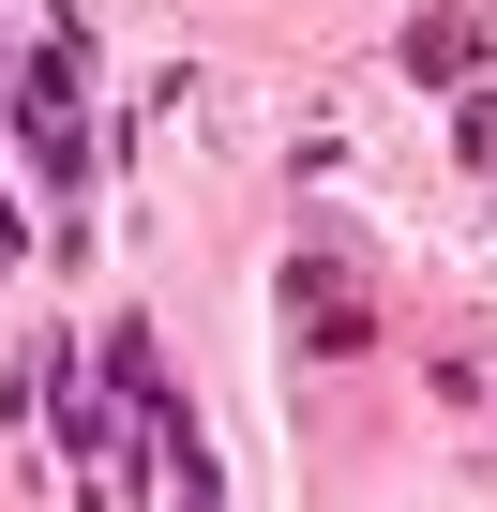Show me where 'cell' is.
Listing matches in <instances>:
<instances>
[{"instance_id": "obj_1", "label": "cell", "mask_w": 497, "mask_h": 512, "mask_svg": "<svg viewBox=\"0 0 497 512\" xmlns=\"http://www.w3.org/2000/svg\"><path fill=\"white\" fill-rule=\"evenodd\" d=\"M106 392H121V407H136V437L166 452V512H226L211 437H196V407H181V377H166V347H151V332H106Z\"/></svg>"}, {"instance_id": "obj_2", "label": "cell", "mask_w": 497, "mask_h": 512, "mask_svg": "<svg viewBox=\"0 0 497 512\" xmlns=\"http://www.w3.org/2000/svg\"><path fill=\"white\" fill-rule=\"evenodd\" d=\"M0 121H16V166H31L46 196H76V181H91V121H76V31H46V46L16 61Z\"/></svg>"}, {"instance_id": "obj_3", "label": "cell", "mask_w": 497, "mask_h": 512, "mask_svg": "<svg viewBox=\"0 0 497 512\" xmlns=\"http://www.w3.org/2000/svg\"><path fill=\"white\" fill-rule=\"evenodd\" d=\"M16 256H31V226H16V196H0V272H16Z\"/></svg>"}]
</instances>
